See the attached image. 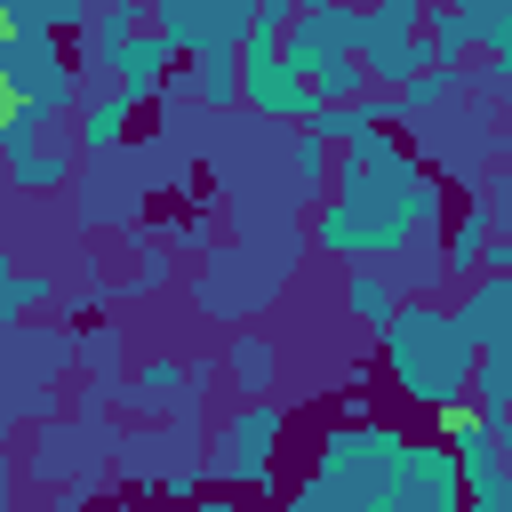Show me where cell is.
Returning a JSON list of instances; mask_svg holds the SVG:
<instances>
[{
    "label": "cell",
    "instance_id": "obj_1",
    "mask_svg": "<svg viewBox=\"0 0 512 512\" xmlns=\"http://www.w3.org/2000/svg\"><path fill=\"white\" fill-rule=\"evenodd\" d=\"M440 216V184L432 168L392 136V120L344 136V160L328 176V208H320V248L344 256V264H384L400 256L424 224Z\"/></svg>",
    "mask_w": 512,
    "mask_h": 512
},
{
    "label": "cell",
    "instance_id": "obj_2",
    "mask_svg": "<svg viewBox=\"0 0 512 512\" xmlns=\"http://www.w3.org/2000/svg\"><path fill=\"white\" fill-rule=\"evenodd\" d=\"M376 344H384L392 384H400L416 408H432V416H440V408L472 400L480 344H472L464 312H448V304H400V312H392V328H384Z\"/></svg>",
    "mask_w": 512,
    "mask_h": 512
},
{
    "label": "cell",
    "instance_id": "obj_3",
    "mask_svg": "<svg viewBox=\"0 0 512 512\" xmlns=\"http://www.w3.org/2000/svg\"><path fill=\"white\" fill-rule=\"evenodd\" d=\"M408 432L368 416V424H336L320 440V472L296 488V512H320V504H408Z\"/></svg>",
    "mask_w": 512,
    "mask_h": 512
},
{
    "label": "cell",
    "instance_id": "obj_4",
    "mask_svg": "<svg viewBox=\"0 0 512 512\" xmlns=\"http://www.w3.org/2000/svg\"><path fill=\"white\" fill-rule=\"evenodd\" d=\"M280 56L304 72L312 104H344V96L368 88V64H360V8H352V0L296 8L288 32H280Z\"/></svg>",
    "mask_w": 512,
    "mask_h": 512
},
{
    "label": "cell",
    "instance_id": "obj_5",
    "mask_svg": "<svg viewBox=\"0 0 512 512\" xmlns=\"http://www.w3.org/2000/svg\"><path fill=\"white\" fill-rule=\"evenodd\" d=\"M88 64H96L104 80H120L128 96H152V88L168 80L176 48H168L160 24L136 16V0H104V8L88 16Z\"/></svg>",
    "mask_w": 512,
    "mask_h": 512
},
{
    "label": "cell",
    "instance_id": "obj_6",
    "mask_svg": "<svg viewBox=\"0 0 512 512\" xmlns=\"http://www.w3.org/2000/svg\"><path fill=\"white\" fill-rule=\"evenodd\" d=\"M56 120H64V112H48V104H8V120H0L8 192H48V184H64V176H72L80 136H64Z\"/></svg>",
    "mask_w": 512,
    "mask_h": 512
},
{
    "label": "cell",
    "instance_id": "obj_7",
    "mask_svg": "<svg viewBox=\"0 0 512 512\" xmlns=\"http://www.w3.org/2000/svg\"><path fill=\"white\" fill-rule=\"evenodd\" d=\"M280 432H288V416H280V400H240L232 408V424L216 432V480H232V488H264L272 480V456H280Z\"/></svg>",
    "mask_w": 512,
    "mask_h": 512
},
{
    "label": "cell",
    "instance_id": "obj_8",
    "mask_svg": "<svg viewBox=\"0 0 512 512\" xmlns=\"http://www.w3.org/2000/svg\"><path fill=\"white\" fill-rule=\"evenodd\" d=\"M0 80L16 104H48V112H72V96H80L56 32H0Z\"/></svg>",
    "mask_w": 512,
    "mask_h": 512
},
{
    "label": "cell",
    "instance_id": "obj_9",
    "mask_svg": "<svg viewBox=\"0 0 512 512\" xmlns=\"http://www.w3.org/2000/svg\"><path fill=\"white\" fill-rule=\"evenodd\" d=\"M248 16H256V0H152V24L168 32V48L184 56H208V48H240V32H248Z\"/></svg>",
    "mask_w": 512,
    "mask_h": 512
},
{
    "label": "cell",
    "instance_id": "obj_10",
    "mask_svg": "<svg viewBox=\"0 0 512 512\" xmlns=\"http://www.w3.org/2000/svg\"><path fill=\"white\" fill-rule=\"evenodd\" d=\"M464 328H472V344L480 352H496V360H512V272L496 264V272H472V288H464Z\"/></svg>",
    "mask_w": 512,
    "mask_h": 512
},
{
    "label": "cell",
    "instance_id": "obj_11",
    "mask_svg": "<svg viewBox=\"0 0 512 512\" xmlns=\"http://www.w3.org/2000/svg\"><path fill=\"white\" fill-rule=\"evenodd\" d=\"M440 432H448V448H456V464H464V488L472 480H488V472H504V448H496V424L480 416V408H440Z\"/></svg>",
    "mask_w": 512,
    "mask_h": 512
},
{
    "label": "cell",
    "instance_id": "obj_12",
    "mask_svg": "<svg viewBox=\"0 0 512 512\" xmlns=\"http://www.w3.org/2000/svg\"><path fill=\"white\" fill-rule=\"evenodd\" d=\"M360 64H368V88H400V80H416L424 64H440L432 56V40H416V32H392V40H360Z\"/></svg>",
    "mask_w": 512,
    "mask_h": 512
},
{
    "label": "cell",
    "instance_id": "obj_13",
    "mask_svg": "<svg viewBox=\"0 0 512 512\" xmlns=\"http://www.w3.org/2000/svg\"><path fill=\"white\" fill-rule=\"evenodd\" d=\"M104 0H0V32H88Z\"/></svg>",
    "mask_w": 512,
    "mask_h": 512
},
{
    "label": "cell",
    "instance_id": "obj_14",
    "mask_svg": "<svg viewBox=\"0 0 512 512\" xmlns=\"http://www.w3.org/2000/svg\"><path fill=\"white\" fill-rule=\"evenodd\" d=\"M464 16H472V40L488 48V80L512 88V0H464Z\"/></svg>",
    "mask_w": 512,
    "mask_h": 512
},
{
    "label": "cell",
    "instance_id": "obj_15",
    "mask_svg": "<svg viewBox=\"0 0 512 512\" xmlns=\"http://www.w3.org/2000/svg\"><path fill=\"white\" fill-rule=\"evenodd\" d=\"M136 104H144V96H128V88L112 80V88H104V96H96V104L80 112V152H112V144L128 136V120H136Z\"/></svg>",
    "mask_w": 512,
    "mask_h": 512
},
{
    "label": "cell",
    "instance_id": "obj_16",
    "mask_svg": "<svg viewBox=\"0 0 512 512\" xmlns=\"http://www.w3.org/2000/svg\"><path fill=\"white\" fill-rule=\"evenodd\" d=\"M344 312H352L368 336H384L392 312H400V296H392V280H384L376 264H352V280H344Z\"/></svg>",
    "mask_w": 512,
    "mask_h": 512
},
{
    "label": "cell",
    "instance_id": "obj_17",
    "mask_svg": "<svg viewBox=\"0 0 512 512\" xmlns=\"http://www.w3.org/2000/svg\"><path fill=\"white\" fill-rule=\"evenodd\" d=\"M456 88H464V72H456V64H424L416 80H400V88H392V120H424V112H432V104H448Z\"/></svg>",
    "mask_w": 512,
    "mask_h": 512
},
{
    "label": "cell",
    "instance_id": "obj_18",
    "mask_svg": "<svg viewBox=\"0 0 512 512\" xmlns=\"http://www.w3.org/2000/svg\"><path fill=\"white\" fill-rule=\"evenodd\" d=\"M224 376H232V392H240V400H256V392H272V376H280V352H272L264 336H232V352H224Z\"/></svg>",
    "mask_w": 512,
    "mask_h": 512
},
{
    "label": "cell",
    "instance_id": "obj_19",
    "mask_svg": "<svg viewBox=\"0 0 512 512\" xmlns=\"http://www.w3.org/2000/svg\"><path fill=\"white\" fill-rule=\"evenodd\" d=\"M480 256H488V208L472 200V208L456 216V232H448V248H440V264H448L456 280H472V272H480Z\"/></svg>",
    "mask_w": 512,
    "mask_h": 512
},
{
    "label": "cell",
    "instance_id": "obj_20",
    "mask_svg": "<svg viewBox=\"0 0 512 512\" xmlns=\"http://www.w3.org/2000/svg\"><path fill=\"white\" fill-rule=\"evenodd\" d=\"M424 40H432V56L440 64H464L480 40H472V16H464V0L456 8H424Z\"/></svg>",
    "mask_w": 512,
    "mask_h": 512
},
{
    "label": "cell",
    "instance_id": "obj_21",
    "mask_svg": "<svg viewBox=\"0 0 512 512\" xmlns=\"http://www.w3.org/2000/svg\"><path fill=\"white\" fill-rule=\"evenodd\" d=\"M192 88H200V104H240V56L232 48H208V56H192Z\"/></svg>",
    "mask_w": 512,
    "mask_h": 512
},
{
    "label": "cell",
    "instance_id": "obj_22",
    "mask_svg": "<svg viewBox=\"0 0 512 512\" xmlns=\"http://www.w3.org/2000/svg\"><path fill=\"white\" fill-rule=\"evenodd\" d=\"M48 296H56V280H48V272H16V264H8V248H0V328H8V320H24V312H32V304H48Z\"/></svg>",
    "mask_w": 512,
    "mask_h": 512
},
{
    "label": "cell",
    "instance_id": "obj_23",
    "mask_svg": "<svg viewBox=\"0 0 512 512\" xmlns=\"http://www.w3.org/2000/svg\"><path fill=\"white\" fill-rule=\"evenodd\" d=\"M472 408H480V416H504V408H512V360L480 352V368H472Z\"/></svg>",
    "mask_w": 512,
    "mask_h": 512
},
{
    "label": "cell",
    "instance_id": "obj_24",
    "mask_svg": "<svg viewBox=\"0 0 512 512\" xmlns=\"http://www.w3.org/2000/svg\"><path fill=\"white\" fill-rule=\"evenodd\" d=\"M288 160H296V176H304L312 192H320V184L336 176V160H328V136H320V128H296V144H288Z\"/></svg>",
    "mask_w": 512,
    "mask_h": 512
},
{
    "label": "cell",
    "instance_id": "obj_25",
    "mask_svg": "<svg viewBox=\"0 0 512 512\" xmlns=\"http://www.w3.org/2000/svg\"><path fill=\"white\" fill-rule=\"evenodd\" d=\"M464 496H472L480 512H512V472H488V480H472Z\"/></svg>",
    "mask_w": 512,
    "mask_h": 512
},
{
    "label": "cell",
    "instance_id": "obj_26",
    "mask_svg": "<svg viewBox=\"0 0 512 512\" xmlns=\"http://www.w3.org/2000/svg\"><path fill=\"white\" fill-rule=\"evenodd\" d=\"M488 264H504V272H512V240H496V248H488Z\"/></svg>",
    "mask_w": 512,
    "mask_h": 512
},
{
    "label": "cell",
    "instance_id": "obj_27",
    "mask_svg": "<svg viewBox=\"0 0 512 512\" xmlns=\"http://www.w3.org/2000/svg\"><path fill=\"white\" fill-rule=\"evenodd\" d=\"M8 104H16V96H8V80H0V120H8Z\"/></svg>",
    "mask_w": 512,
    "mask_h": 512
},
{
    "label": "cell",
    "instance_id": "obj_28",
    "mask_svg": "<svg viewBox=\"0 0 512 512\" xmlns=\"http://www.w3.org/2000/svg\"><path fill=\"white\" fill-rule=\"evenodd\" d=\"M0 496H8V456H0Z\"/></svg>",
    "mask_w": 512,
    "mask_h": 512
},
{
    "label": "cell",
    "instance_id": "obj_29",
    "mask_svg": "<svg viewBox=\"0 0 512 512\" xmlns=\"http://www.w3.org/2000/svg\"><path fill=\"white\" fill-rule=\"evenodd\" d=\"M352 8H360V0H352Z\"/></svg>",
    "mask_w": 512,
    "mask_h": 512
}]
</instances>
